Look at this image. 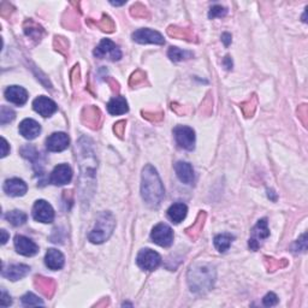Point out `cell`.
Wrapping results in <instances>:
<instances>
[{"mask_svg":"<svg viewBox=\"0 0 308 308\" xmlns=\"http://www.w3.org/2000/svg\"><path fill=\"white\" fill-rule=\"evenodd\" d=\"M164 185L158 172L152 165H147L142 171L141 195L145 203L151 207L160 205L164 198Z\"/></svg>","mask_w":308,"mask_h":308,"instance_id":"obj_1","label":"cell"},{"mask_svg":"<svg viewBox=\"0 0 308 308\" xmlns=\"http://www.w3.org/2000/svg\"><path fill=\"white\" fill-rule=\"evenodd\" d=\"M216 282V271L208 264H197L188 272V284L190 290L197 294H205L213 288Z\"/></svg>","mask_w":308,"mask_h":308,"instance_id":"obj_2","label":"cell"},{"mask_svg":"<svg viewBox=\"0 0 308 308\" xmlns=\"http://www.w3.org/2000/svg\"><path fill=\"white\" fill-rule=\"evenodd\" d=\"M116 228V220L110 212H102L97 218L94 228L88 235L92 243H102L107 241L114 233Z\"/></svg>","mask_w":308,"mask_h":308,"instance_id":"obj_3","label":"cell"},{"mask_svg":"<svg viewBox=\"0 0 308 308\" xmlns=\"http://www.w3.org/2000/svg\"><path fill=\"white\" fill-rule=\"evenodd\" d=\"M94 55L97 58H107L112 62H116L122 58V52L115 42H112L108 39H104L94 49Z\"/></svg>","mask_w":308,"mask_h":308,"instance_id":"obj_4","label":"cell"},{"mask_svg":"<svg viewBox=\"0 0 308 308\" xmlns=\"http://www.w3.org/2000/svg\"><path fill=\"white\" fill-rule=\"evenodd\" d=\"M151 238L160 247H170L174 242V231L169 225L160 223L155 225L151 233Z\"/></svg>","mask_w":308,"mask_h":308,"instance_id":"obj_5","label":"cell"},{"mask_svg":"<svg viewBox=\"0 0 308 308\" xmlns=\"http://www.w3.org/2000/svg\"><path fill=\"white\" fill-rule=\"evenodd\" d=\"M270 236V230L267 227V220L266 219H260L258 221L256 227L251 230V235L249 238V242L248 246L251 250H258L263 244L264 240H266Z\"/></svg>","mask_w":308,"mask_h":308,"instance_id":"obj_6","label":"cell"},{"mask_svg":"<svg viewBox=\"0 0 308 308\" xmlns=\"http://www.w3.org/2000/svg\"><path fill=\"white\" fill-rule=\"evenodd\" d=\"M174 135L177 145L187 151H193L195 147V132L191 128L178 125L174 129Z\"/></svg>","mask_w":308,"mask_h":308,"instance_id":"obj_7","label":"cell"},{"mask_svg":"<svg viewBox=\"0 0 308 308\" xmlns=\"http://www.w3.org/2000/svg\"><path fill=\"white\" fill-rule=\"evenodd\" d=\"M136 263L142 270L147 271H153L161 263V258L157 251L150 249V248H146L142 249L136 258Z\"/></svg>","mask_w":308,"mask_h":308,"instance_id":"obj_8","label":"cell"},{"mask_svg":"<svg viewBox=\"0 0 308 308\" xmlns=\"http://www.w3.org/2000/svg\"><path fill=\"white\" fill-rule=\"evenodd\" d=\"M33 218L40 223H52L54 219V211L45 200H38L33 207Z\"/></svg>","mask_w":308,"mask_h":308,"instance_id":"obj_9","label":"cell"},{"mask_svg":"<svg viewBox=\"0 0 308 308\" xmlns=\"http://www.w3.org/2000/svg\"><path fill=\"white\" fill-rule=\"evenodd\" d=\"M132 40L138 42V44H155V45H164L165 40L160 33L152 31V29H138L135 33H132Z\"/></svg>","mask_w":308,"mask_h":308,"instance_id":"obj_10","label":"cell"},{"mask_svg":"<svg viewBox=\"0 0 308 308\" xmlns=\"http://www.w3.org/2000/svg\"><path fill=\"white\" fill-rule=\"evenodd\" d=\"M72 178V170L69 165L61 164L54 167L49 176V182L54 185H65L70 183Z\"/></svg>","mask_w":308,"mask_h":308,"instance_id":"obj_11","label":"cell"},{"mask_svg":"<svg viewBox=\"0 0 308 308\" xmlns=\"http://www.w3.org/2000/svg\"><path fill=\"white\" fill-rule=\"evenodd\" d=\"M15 248L18 254L24 257H33L39 251V247L31 238L17 235L15 237Z\"/></svg>","mask_w":308,"mask_h":308,"instance_id":"obj_12","label":"cell"},{"mask_svg":"<svg viewBox=\"0 0 308 308\" xmlns=\"http://www.w3.org/2000/svg\"><path fill=\"white\" fill-rule=\"evenodd\" d=\"M33 108H34L35 112H38L40 116H42V117H51V116L58 110V106L49 98L39 97L33 102Z\"/></svg>","mask_w":308,"mask_h":308,"instance_id":"obj_13","label":"cell"},{"mask_svg":"<svg viewBox=\"0 0 308 308\" xmlns=\"http://www.w3.org/2000/svg\"><path fill=\"white\" fill-rule=\"evenodd\" d=\"M69 136L65 132H54L46 140V147L49 152H62L69 147Z\"/></svg>","mask_w":308,"mask_h":308,"instance_id":"obj_14","label":"cell"},{"mask_svg":"<svg viewBox=\"0 0 308 308\" xmlns=\"http://www.w3.org/2000/svg\"><path fill=\"white\" fill-rule=\"evenodd\" d=\"M31 271V267L28 265L24 264H15V265H10L8 269H5V266L3 265V270H2V274L3 277L8 278L10 281H18L22 279L23 277H25L26 274L29 273Z\"/></svg>","mask_w":308,"mask_h":308,"instance_id":"obj_15","label":"cell"},{"mask_svg":"<svg viewBox=\"0 0 308 308\" xmlns=\"http://www.w3.org/2000/svg\"><path fill=\"white\" fill-rule=\"evenodd\" d=\"M18 130L19 134L24 138H26V140H34V138L39 136L40 131H41V127H40V124L36 121H34V119L26 118L24 121L21 122Z\"/></svg>","mask_w":308,"mask_h":308,"instance_id":"obj_16","label":"cell"},{"mask_svg":"<svg viewBox=\"0 0 308 308\" xmlns=\"http://www.w3.org/2000/svg\"><path fill=\"white\" fill-rule=\"evenodd\" d=\"M5 98L12 104L22 106L28 100V92L19 86H10L5 91Z\"/></svg>","mask_w":308,"mask_h":308,"instance_id":"obj_17","label":"cell"},{"mask_svg":"<svg viewBox=\"0 0 308 308\" xmlns=\"http://www.w3.org/2000/svg\"><path fill=\"white\" fill-rule=\"evenodd\" d=\"M175 171H176L177 177L184 184H191L194 182L195 175L193 166L187 161H177L175 164Z\"/></svg>","mask_w":308,"mask_h":308,"instance_id":"obj_18","label":"cell"},{"mask_svg":"<svg viewBox=\"0 0 308 308\" xmlns=\"http://www.w3.org/2000/svg\"><path fill=\"white\" fill-rule=\"evenodd\" d=\"M28 190L24 181L19 178H11L4 183V191L10 197H23Z\"/></svg>","mask_w":308,"mask_h":308,"instance_id":"obj_19","label":"cell"},{"mask_svg":"<svg viewBox=\"0 0 308 308\" xmlns=\"http://www.w3.org/2000/svg\"><path fill=\"white\" fill-rule=\"evenodd\" d=\"M64 256H63L61 250L54 249V248H51V249L47 250L45 257V264L49 270H61L64 266Z\"/></svg>","mask_w":308,"mask_h":308,"instance_id":"obj_20","label":"cell"},{"mask_svg":"<svg viewBox=\"0 0 308 308\" xmlns=\"http://www.w3.org/2000/svg\"><path fill=\"white\" fill-rule=\"evenodd\" d=\"M82 121L87 127L92 129H97L100 124L101 121V114L100 110L95 106H89L86 107L83 112H82Z\"/></svg>","mask_w":308,"mask_h":308,"instance_id":"obj_21","label":"cell"},{"mask_svg":"<svg viewBox=\"0 0 308 308\" xmlns=\"http://www.w3.org/2000/svg\"><path fill=\"white\" fill-rule=\"evenodd\" d=\"M35 287L40 290V293L44 294L46 297H52L55 290V283L51 278H46L42 276L35 277L34 279Z\"/></svg>","mask_w":308,"mask_h":308,"instance_id":"obj_22","label":"cell"},{"mask_svg":"<svg viewBox=\"0 0 308 308\" xmlns=\"http://www.w3.org/2000/svg\"><path fill=\"white\" fill-rule=\"evenodd\" d=\"M187 212H188L187 205L183 203H177V204H174L170 208H169L167 217L172 223L178 224L184 219L185 216H187Z\"/></svg>","mask_w":308,"mask_h":308,"instance_id":"obj_23","label":"cell"},{"mask_svg":"<svg viewBox=\"0 0 308 308\" xmlns=\"http://www.w3.org/2000/svg\"><path fill=\"white\" fill-rule=\"evenodd\" d=\"M128 102L123 97H115L112 98L107 104V111L108 114L118 116V115H124L125 112H128Z\"/></svg>","mask_w":308,"mask_h":308,"instance_id":"obj_24","label":"cell"},{"mask_svg":"<svg viewBox=\"0 0 308 308\" xmlns=\"http://www.w3.org/2000/svg\"><path fill=\"white\" fill-rule=\"evenodd\" d=\"M23 29H24V33L26 36H29V38H32L34 40L41 39L42 33H44V29H42L39 24H36L34 21H32V19H29V21H26L24 23Z\"/></svg>","mask_w":308,"mask_h":308,"instance_id":"obj_25","label":"cell"},{"mask_svg":"<svg viewBox=\"0 0 308 308\" xmlns=\"http://www.w3.org/2000/svg\"><path fill=\"white\" fill-rule=\"evenodd\" d=\"M233 240L234 236H231L230 234L217 235V236L214 237V246H216V248L220 253H224V251H227L230 248Z\"/></svg>","mask_w":308,"mask_h":308,"instance_id":"obj_26","label":"cell"},{"mask_svg":"<svg viewBox=\"0 0 308 308\" xmlns=\"http://www.w3.org/2000/svg\"><path fill=\"white\" fill-rule=\"evenodd\" d=\"M5 219L10 221L13 227H19V225H23L26 221V214L24 212L18 210L10 211L5 214Z\"/></svg>","mask_w":308,"mask_h":308,"instance_id":"obj_27","label":"cell"},{"mask_svg":"<svg viewBox=\"0 0 308 308\" xmlns=\"http://www.w3.org/2000/svg\"><path fill=\"white\" fill-rule=\"evenodd\" d=\"M205 218H206V213H205V212H201L197 218V221H195L190 228H188L187 229V234L189 235L191 238H197L199 235H200L201 231H203Z\"/></svg>","mask_w":308,"mask_h":308,"instance_id":"obj_28","label":"cell"},{"mask_svg":"<svg viewBox=\"0 0 308 308\" xmlns=\"http://www.w3.org/2000/svg\"><path fill=\"white\" fill-rule=\"evenodd\" d=\"M167 33L170 36H174V38H178V39H184L187 41H193L194 34L191 31H188V29H183V28H178V26H170L167 29Z\"/></svg>","mask_w":308,"mask_h":308,"instance_id":"obj_29","label":"cell"},{"mask_svg":"<svg viewBox=\"0 0 308 308\" xmlns=\"http://www.w3.org/2000/svg\"><path fill=\"white\" fill-rule=\"evenodd\" d=\"M167 55L172 62H181L193 57V53L189 51H183V49L177 47H171L169 49Z\"/></svg>","mask_w":308,"mask_h":308,"instance_id":"obj_30","label":"cell"},{"mask_svg":"<svg viewBox=\"0 0 308 308\" xmlns=\"http://www.w3.org/2000/svg\"><path fill=\"white\" fill-rule=\"evenodd\" d=\"M16 117L15 111L12 108L8 107V106H2V111H0V123L3 125L8 124L12 122Z\"/></svg>","mask_w":308,"mask_h":308,"instance_id":"obj_31","label":"cell"},{"mask_svg":"<svg viewBox=\"0 0 308 308\" xmlns=\"http://www.w3.org/2000/svg\"><path fill=\"white\" fill-rule=\"evenodd\" d=\"M21 301L24 306H42L44 304V301L33 293H26L25 295L22 296Z\"/></svg>","mask_w":308,"mask_h":308,"instance_id":"obj_32","label":"cell"},{"mask_svg":"<svg viewBox=\"0 0 308 308\" xmlns=\"http://www.w3.org/2000/svg\"><path fill=\"white\" fill-rule=\"evenodd\" d=\"M265 264H266L267 269H269V271H274V270H278L281 269V267H284L287 266V261L286 259H282V260H276V259H272V258H265Z\"/></svg>","mask_w":308,"mask_h":308,"instance_id":"obj_33","label":"cell"},{"mask_svg":"<svg viewBox=\"0 0 308 308\" xmlns=\"http://www.w3.org/2000/svg\"><path fill=\"white\" fill-rule=\"evenodd\" d=\"M256 105H257V99L253 98L251 100H248L247 102H244V104L241 105V108H242L243 114L246 117H251L254 114V111H256Z\"/></svg>","mask_w":308,"mask_h":308,"instance_id":"obj_34","label":"cell"},{"mask_svg":"<svg viewBox=\"0 0 308 308\" xmlns=\"http://www.w3.org/2000/svg\"><path fill=\"white\" fill-rule=\"evenodd\" d=\"M99 28H101V31L104 32H114L115 29V24L114 22H112V19L110 17H107V16H104L100 22L98 23Z\"/></svg>","mask_w":308,"mask_h":308,"instance_id":"obj_35","label":"cell"},{"mask_svg":"<svg viewBox=\"0 0 308 308\" xmlns=\"http://www.w3.org/2000/svg\"><path fill=\"white\" fill-rule=\"evenodd\" d=\"M227 15V9L223 8L220 5H214L212 6L210 13H208V17L210 18H216V17H223Z\"/></svg>","mask_w":308,"mask_h":308,"instance_id":"obj_36","label":"cell"},{"mask_svg":"<svg viewBox=\"0 0 308 308\" xmlns=\"http://www.w3.org/2000/svg\"><path fill=\"white\" fill-rule=\"evenodd\" d=\"M131 15L135 16V17H147L148 12L144 5L136 4L131 8Z\"/></svg>","mask_w":308,"mask_h":308,"instance_id":"obj_37","label":"cell"},{"mask_svg":"<svg viewBox=\"0 0 308 308\" xmlns=\"http://www.w3.org/2000/svg\"><path fill=\"white\" fill-rule=\"evenodd\" d=\"M277 302H278V297L276 296V294L273 293H269L267 295H265V297L263 299V303L267 307L274 306V304H277Z\"/></svg>","mask_w":308,"mask_h":308,"instance_id":"obj_38","label":"cell"},{"mask_svg":"<svg viewBox=\"0 0 308 308\" xmlns=\"http://www.w3.org/2000/svg\"><path fill=\"white\" fill-rule=\"evenodd\" d=\"M145 74L142 71H136L135 72L134 75L131 76V78H130V85L131 86H137V85H140L141 82H144L145 81Z\"/></svg>","mask_w":308,"mask_h":308,"instance_id":"obj_39","label":"cell"},{"mask_svg":"<svg viewBox=\"0 0 308 308\" xmlns=\"http://www.w3.org/2000/svg\"><path fill=\"white\" fill-rule=\"evenodd\" d=\"M11 303H12L11 296H10L4 289H3L2 290V296H0V306H2V307H9Z\"/></svg>","mask_w":308,"mask_h":308,"instance_id":"obj_40","label":"cell"},{"mask_svg":"<svg viewBox=\"0 0 308 308\" xmlns=\"http://www.w3.org/2000/svg\"><path fill=\"white\" fill-rule=\"evenodd\" d=\"M124 129H125V121H121V122H118L117 124H115L114 130L119 137H122V136H123Z\"/></svg>","mask_w":308,"mask_h":308,"instance_id":"obj_41","label":"cell"},{"mask_svg":"<svg viewBox=\"0 0 308 308\" xmlns=\"http://www.w3.org/2000/svg\"><path fill=\"white\" fill-rule=\"evenodd\" d=\"M10 152V148H9V145H8V141L5 140L4 137L2 138V158L6 157V155L9 154Z\"/></svg>","mask_w":308,"mask_h":308,"instance_id":"obj_42","label":"cell"},{"mask_svg":"<svg viewBox=\"0 0 308 308\" xmlns=\"http://www.w3.org/2000/svg\"><path fill=\"white\" fill-rule=\"evenodd\" d=\"M221 41L224 42L225 46H229V44L231 42V35L228 34V33H224V34L221 35Z\"/></svg>","mask_w":308,"mask_h":308,"instance_id":"obj_43","label":"cell"},{"mask_svg":"<svg viewBox=\"0 0 308 308\" xmlns=\"http://www.w3.org/2000/svg\"><path fill=\"white\" fill-rule=\"evenodd\" d=\"M2 243L3 244H5L6 243V241H8V238H9V235H8V233H6L5 230H2Z\"/></svg>","mask_w":308,"mask_h":308,"instance_id":"obj_44","label":"cell"},{"mask_svg":"<svg viewBox=\"0 0 308 308\" xmlns=\"http://www.w3.org/2000/svg\"><path fill=\"white\" fill-rule=\"evenodd\" d=\"M225 63H227V69H231L233 68V62H231V58L229 57V55H227L225 57Z\"/></svg>","mask_w":308,"mask_h":308,"instance_id":"obj_45","label":"cell"}]
</instances>
